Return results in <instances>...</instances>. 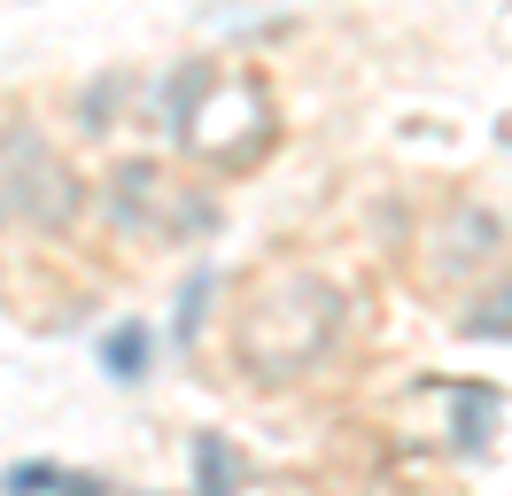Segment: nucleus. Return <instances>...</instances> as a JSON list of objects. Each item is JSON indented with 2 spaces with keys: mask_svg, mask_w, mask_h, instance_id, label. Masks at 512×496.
<instances>
[{
  "mask_svg": "<svg viewBox=\"0 0 512 496\" xmlns=\"http://www.w3.org/2000/svg\"><path fill=\"white\" fill-rule=\"evenodd\" d=\"M202 93H210V62L171 70V86H163V132H171V140H194V109H202Z\"/></svg>",
  "mask_w": 512,
  "mask_h": 496,
  "instance_id": "obj_5",
  "label": "nucleus"
},
{
  "mask_svg": "<svg viewBox=\"0 0 512 496\" xmlns=\"http://www.w3.org/2000/svg\"><path fill=\"white\" fill-rule=\"evenodd\" d=\"M466 334H474V341H497V334H512V279H505V287H497V295H489V303L474 310V318H466Z\"/></svg>",
  "mask_w": 512,
  "mask_h": 496,
  "instance_id": "obj_10",
  "label": "nucleus"
},
{
  "mask_svg": "<svg viewBox=\"0 0 512 496\" xmlns=\"http://www.w3.org/2000/svg\"><path fill=\"white\" fill-rule=\"evenodd\" d=\"M86 179L63 163V148L32 132V124H8L0 132V225L16 233H70L86 217Z\"/></svg>",
  "mask_w": 512,
  "mask_h": 496,
  "instance_id": "obj_1",
  "label": "nucleus"
},
{
  "mask_svg": "<svg viewBox=\"0 0 512 496\" xmlns=\"http://www.w3.org/2000/svg\"><path fill=\"white\" fill-rule=\"evenodd\" d=\"M210 287H218V272H210V264H202V272H194L187 287H179V341H194V334H202V310H210Z\"/></svg>",
  "mask_w": 512,
  "mask_h": 496,
  "instance_id": "obj_8",
  "label": "nucleus"
},
{
  "mask_svg": "<svg viewBox=\"0 0 512 496\" xmlns=\"http://www.w3.org/2000/svg\"><path fill=\"white\" fill-rule=\"evenodd\" d=\"M194 496H233V450H225V434H194Z\"/></svg>",
  "mask_w": 512,
  "mask_h": 496,
  "instance_id": "obj_7",
  "label": "nucleus"
},
{
  "mask_svg": "<svg viewBox=\"0 0 512 496\" xmlns=\"http://www.w3.org/2000/svg\"><path fill=\"white\" fill-rule=\"evenodd\" d=\"M101 210L117 233H163L171 225V186H163V163L156 155H125L109 186H101Z\"/></svg>",
  "mask_w": 512,
  "mask_h": 496,
  "instance_id": "obj_3",
  "label": "nucleus"
},
{
  "mask_svg": "<svg viewBox=\"0 0 512 496\" xmlns=\"http://www.w3.org/2000/svg\"><path fill=\"white\" fill-rule=\"evenodd\" d=\"M505 256V217L489 210V202H458V210L435 225V279H474V272H489Z\"/></svg>",
  "mask_w": 512,
  "mask_h": 496,
  "instance_id": "obj_2",
  "label": "nucleus"
},
{
  "mask_svg": "<svg viewBox=\"0 0 512 496\" xmlns=\"http://www.w3.org/2000/svg\"><path fill=\"white\" fill-rule=\"evenodd\" d=\"M489 411H497V388H474V396H466V411H458V450H481V434H489Z\"/></svg>",
  "mask_w": 512,
  "mask_h": 496,
  "instance_id": "obj_9",
  "label": "nucleus"
},
{
  "mask_svg": "<svg viewBox=\"0 0 512 496\" xmlns=\"http://www.w3.org/2000/svg\"><path fill=\"white\" fill-rule=\"evenodd\" d=\"M55 481H63L55 465H16V473H8V496H39V489H55Z\"/></svg>",
  "mask_w": 512,
  "mask_h": 496,
  "instance_id": "obj_11",
  "label": "nucleus"
},
{
  "mask_svg": "<svg viewBox=\"0 0 512 496\" xmlns=\"http://www.w3.org/2000/svg\"><path fill=\"white\" fill-rule=\"evenodd\" d=\"M148 357H156V334H148L140 318L101 334V372H109V380H148Z\"/></svg>",
  "mask_w": 512,
  "mask_h": 496,
  "instance_id": "obj_6",
  "label": "nucleus"
},
{
  "mask_svg": "<svg viewBox=\"0 0 512 496\" xmlns=\"http://www.w3.org/2000/svg\"><path fill=\"white\" fill-rule=\"evenodd\" d=\"M117 101H132V70H101L94 86L78 93V132H86V140H109V132H117Z\"/></svg>",
  "mask_w": 512,
  "mask_h": 496,
  "instance_id": "obj_4",
  "label": "nucleus"
}]
</instances>
